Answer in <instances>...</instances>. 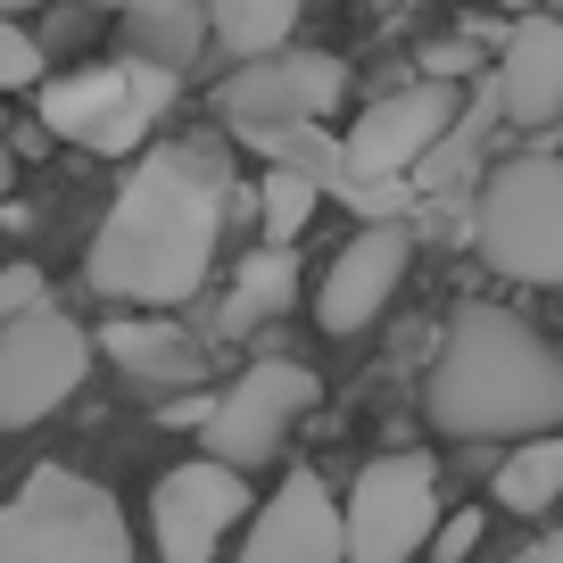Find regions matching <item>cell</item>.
Listing matches in <instances>:
<instances>
[{
	"label": "cell",
	"instance_id": "20",
	"mask_svg": "<svg viewBox=\"0 0 563 563\" xmlns=\"http://www.w3.org/2000/svg\"><path fill=\"white\" fill-rule=\"evenodd\" d=\"M332 191V183H316V175H299V166H265V183H257V216H265V241H299L307 232V216H316V199Z\"/></svg>",
	"mask_w": 563,
	"mask_h": 563
},
{
	"label": "cell",
	"instance_id": "12",
	"mask_svg": "<svg viewBox=\"0 0 563 563\" xmlns=\"http://www.w3.org/2000/svg\"><path fill=\"white\" fill-rule=\"evenodd\" d=\"M406 257H415L406 224H365L332 265H323V282H316V323H323V332H340V340L365 332V323L389 307V290L406 282Z\"/></svg>",
	"mask_w": 563,
	"mask_h": 563
},
{
	"label": "cell",
	"instance_id": "3",
	"mask_svg": "<svg viewBox=\"0 0 563 563\" xmlns=\"http://www.w3.org/2000/svg\"><path fill=\"white\" fill-rule=\"evenodd\" d=\"M0 563H133V530L100 481L42 464L0 506Z\"/></svg>",
	"mask_w": 563,
	"mask_h": 563
},
{
	"label": "cell",
	"instance_id": "7",
	"mask_svg": "<svg viewBox=\"0 0 563 563\" xmlns=\"http://www.w3.org/2000/svg\"><path fill=\"white\" fill-rule=\"evenodd\" d=\"M91 349H100V340H91L67 307H34V316L0 323V431H25V422L58 415V406L84 389Z\"/></svg>",
	"mask_w": 563,
	"mask_h": 563
},
{
	"label": "cell",
	"instance_id": "1",
	"mask_svg": "<svg viewBox=\"0 0 563 563\" xmlns=\"http://www.w3.org/2000/svg\"><path fill=\"white\" fill-rule=\"evenodd\" d=\"M232 208V158L224 141H158L141 150L124 191L108 199V224L84 249V282L117 307H183L216 265V232Z\"/></svg>",
	"mask_w": 563,
	"mask_h": 563
},
{
	"label": "cell",
	"instance_id": "8",
	"mask_svg": "<svg viewBox=\"0 0 563 563\" xmlns=\"http://www.w3.org/2000/svg\"><path fill=\"white\" fill-rule=\"evenodd\" d=\"M340 91H349V58L274 51V58H241V67L216 84V117L241 141H257V133H282V124H323Z\"/></svg>",
	"mask_w": 563,
	"mask_h": 563
},
{
	"label": "cell",
	"instance_id": "17",
	"mask_svg": "<svg viewBox=\"0 0 563 563\" xmlns=\"http://www.w3.org/2000/svg\"><path fill=\"white\" fill-rule=\"evenodd\" d=\"M100 349L117 356L133 382H191V373H199L191 332H175V323H158V316H117L100 332Z\"/></svg>",
	"mask_w": 563,
	"mask_h": 563
},
{
	"label": "cell",
	"instance_id": "21",
	"mask_svg": "<svg viewBox=\"0 0 563 563\" xmlns=\"http://www.w3.org/2000/svg\"><path fill=\"white\" fill-rule=\"evenodd\" d=\"M0 91H42V42L18 18H0Z\"/></svg>",
	"mask_w": 563,
	"mask_h": 563
},
{
	"label": "cell",
	"instance_id": "22",
	"mask_svg": "<svg viewBox=\"0 0 563 563\" xmlns=\"http://www.w3.org/2000/svg\"><path fill=\"white\" fill-rule=\"evenodd\" d=\"M481 522H489V514H481V506L448 514V522L431 530V563H464V555H473V547H481Z\"/></svg>",
	"mask_w": 563,
	"mask_h": 563
},
{
	"label": "cell",
	"instance_id": "28",
	"mask_svg": "<svg viewBox=\"0 0 563 563\" xmlns=\"http://www.w3.org/2000/svg\"><path fill=\"white\" fill-rule=\"evenodd\" d=\"M506 9H539V0H506Z\"/></svg>",
	"mask_w": 563,
	"mask_h": 563
},
{
	"label": "cell",
	"instance_id": "11",
	"mask_svg": "<svg viewBox=\"0 0 563 563\" xmlns=\"http://www.w3.org/2000/svg\"><path fill=\"white\" fill-rule=\"evenodd\" d=\"M241 522H249V481H241V464H224V456H191V464H175V473H158V489H150L158 563H208Z\"/></svg>",
	"mask_w": 563,
	"mask_h": 563
},
{
	"label": "cell",
	"instance_id": "2",
	"mask_svg": "<svg viewBox=\"0 0 563 563\" xmlns=\"http://www.w3.org/2000/svg\"><path fill=\"white\" fill-rule=\"evenodd\" d=\"M422 406L448 440L563 431V349H547V332H530L514 307H456Z\"/></svg>",
	"mask_w": 563,
	"mask_h": 563
},
{
	"label": "cell",
	"instance_id": "10",
	"mask_svg": "<svg viewBox=\"0 0 563 563\" xmlns=\"http://www.w3.org/2000/svg\"><path fill=\"white\" fill-rule=\"evenodd\" d=\"M307 406H316V373L290 365V356H257V365L216 398V415L199 422V440H208V456H224V464L249 473V464L282 456V440L299 431Z\"/></svg>",
	"mask_w": 563,
	"mask_h": 563
},
{
	"label": "cell",
	"instance_id": "13",
	"mask_svg": "<svg viewBox=\"0 0 563 563\" xmlns=\"http://www.w3.org/2000/svg\"><path fill=\"white\" fill-rule=\"evenodd\" d=\"M340 555H349V522H340L323 473H290L241 539V563H340Z\"/></svg>",
	"mask_w": 563,
	"mask_h": 563
},
{
	"label": "cell",
	"instance_id": "9",
	"mask_svg": "<svg viewBox=\"0 0 563 563\" xmlns=\"http://www.w3.org/2000/svg\"><path fill=\"white\" fill-rule=\"evenodd\" d=\"M448 133H456V84H406V91H389V100H373L365 117H356V133L340 141V150H349L340 191H382V183L431 166Z\"/></svg>",
	"mask_w": 563,
	"mask_h": 563
},
{
	"label": "cell",
	"instance_id": "19",
	"mask_svg": "<svg viewBox=\"0 0 563 563\" xmlns=\"http://www.w3.org/2000/svg\"><path fill=\"white\" fill-rule=\"evenodd\" d=\"M208 25L232 58H274V51H290L299 0H208Z\"/></svg>",
	"mask_w": 563,
	"mask_h": 563
},
{
	"label": "cell",
	"instance_id": "15",
	"mask_svg": "<svg viewBox=\"0 0 563 563\" xmlns=\"http://www.w3.org/2000/svg\"><path fill=\"white\" fill-rule=\"evenodd\" d=\"M124 25V42H133V58H158V67H191L199 51L216 42L208 25V0H108Z\"/></svg>",
	"mask_w": 563,
	"mask_h": 563
},
{
	"label": "cell",
	"instance_id": "24",
	"mask_svg": "<svg viewBox=\"0 0 563 563\" xmlns=\"http://www.w3.org/2000/svg\"><path fill=\"white\" fill-rule=\"evenodd\" d=\"M208 415H216V398H175V406H166L158 422H175V431H199Z\"/></svg>",
	"mask_w": 563,
	"mask_h": 563
},
{
	"label": "cell",
	"instance_id": "5",
	"mask_svg": "<svg viewBox=\"0 0 563 563\" xmlns=\"http://www.w3.org/2000/svg\"><path fill=\"white\" fill-rule=\"evenodd\" d=\"M175 108V67L158 58H108V67H75L58 84H42V124L91 158H133L158 133V117Z\"/></svg>",
	"mask_w": 563,
	"mask_h": 563
},
{
	"label": "cell",
	"instance_id": "6",
	"mask_svg": "<svg viewBox=\"0 0 563 563\" xmlns=\"http://www.w3.org/2000/svg\"><path fill=\"white\" fill-rule=\"evenodd\" d=\"M349 563H415L431 555V530H440V464L422 448H389L356 473L349 506Z\"/></svg>",
	"mask_w": 563,
	"mask_h": 563
},
{
	"label": "cell",
	"instance_id": "27",
	"mask_svg": "<svg viewBox=\"0 0 563 563\" xmlns=\"http://www.w3.org/2000/svg\"><path fill=\"white\" fill-rule=\"evenodd\" d=\"M18 9H34V0H0V18H18Z\"/></svg>",
	"mask_w": 563,
	"mask_h": 563
},
{
	"label": "cell",
	"instance_id": "16",
	"mask_svg": "<svg viewBox=\"0 0 563 563\" xmlns=\"http://www.w3.org/2000/svg\"><path fill=\"white\" fill-rule=\"evenodd\" d=\"M290 299H299V257H290L282 241H265V249H249V257H241V274H232L224 316H216V323L241 340V332H257V323H274Z\"/></svg>",
	"mask_w": 563,
	"mask_h": 563
},
{
	"label": "cell",
	"instance_id": "4",
	"mask_svg": "<svg viewBox=\"0 0 563 563\" xmlns=\"http://www.w3.org/2000/svg\"><path fill=\"white\" fill-rule=\"evenodd\" d=\"M473 241L506 282L563 290V158L555 150H514L473 208Z\"/></svg>",
	"mask_w": 563,
	"mask_h": 563
},
{
	"label": "cell",
	"instance_id": "18",
	"mask_svg": "<svg viewBox=\"0 0 563 563\" xmlns=\"http://www.w3.org/2000/svg\"><path fill=\"white\" fill-rule=\"evenodd\" d=\"M489 497L506 514H547L563 497V431H539V440H514V456L497 464Z\"/></svg>",
	"mask_w": 563,
	"mask_h": 563
},
{
	"label": "cell",
	"instance_id": "25",
	"mask_svg": "<svg viewBox=\"0 0 563 563\" xmlns=\"http://www.w3.org/2000/svg\"><path fill=\"white\" fill-rule=\"evenodd\" d=\"M464 67H473L464 42H440V51H431V84H448V75H464Z\"/></svg>",
	"mask_w": 563,
	"mask_h": 563
},
{
	"label": "cell",
	"instance_id": "26",
	"mask_svg": "<svg viewBox=\"0 0 563 563\" xmlns=\"http://www.w3.org/2000/svg\"><path fill=\"white\" fill-rule=\"evenodd\" d=\"M522 563H563V530H547L539 547H522Z\"/></svg>",
	"mask_w": 563,
	"mask_h": 563
},
{
	"label": "cell",
	"instance_id": "23",
	"mask_svg": "<svg viewBox=\"0 0 563 563\" xmlns=\"http://www.w3.org/2000/svg\"><path fill=\"white\" fill-rule=\"evenodd\" d=\"M34 307H51V299H42V274H34V265H0V323L34 316Z\"/></svg>",
	"mask_w": 563,
	"mask_h": 563
},
{
	"label": "cell",
	"instance_id": "14",
	"mask_svg": "<svg viewBox=\"0 0 563 563\" xmlns=\"http://www.w3.org/2000/svg\"><path fill=\"white\" fill-rule=\"evenodd\" d=\"M497 91V117L506 124H547L563 117V18H514L497 42V67L481 75Z\"/></svg>",
	"mask_w": 563,
	"mask_h": 563
}]
</instances>
